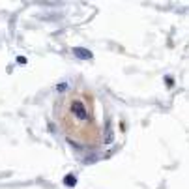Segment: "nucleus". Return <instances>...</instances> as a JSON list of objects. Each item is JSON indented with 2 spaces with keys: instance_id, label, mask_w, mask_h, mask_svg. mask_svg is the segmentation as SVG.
Returning a JSON list of instances; mask_svg holds the SVG:
<instances>
[{
  "instance_id": "obj_1",
  "label": "nucleus",
  "mask_w": 189,
  "mask_h": 189,
  "mask_svg": "<svg viewBox=\"0 0 189 189\" xmlns=\"http://www.w3.org/2000/svg\"><path fill=\"white\" fill-rule=\"evenodd\" d=\"M56 116L64 133L71 140H77L82 146L98 140L99 127L94 114V101L86 94L69 92L62 99L60 112Z\"/></svg>"
},
{
  "instance_id": "obj_2",
  "label": "nucleus",
  "mask_w": 189,
  "mask_h": 189,
  "mask_svg": "<svg viewBox=\"0 0 189 189\" xmlns=\"http://www.w3.org/2000/svg\"><path fill=\"white\" fill-rule=\"evenodd\" d=\"M73 54L81 60H92V51L82 49V47H73Z\"/></svg>"
},
{
  "instance_id": "obj_3",
  "label": "nucleus",
  "mask_w": 189,
  "mask_h": 189,
  "mask_svg": "<svg viewBox=\"0 0 189 189\" xmlns=\"http://www.w3.org/2000/svg\"><path fill=\"white\" fill-rule=\"evenodd\" d=\"M64 183H66V185H69V187H73V185L77 183V178H75L73 174H69V176H66V180H64Z\"/></svg>"
},
{
  "instance_id": "obj_4",
  "label": "nucleus",
  "mask_w": 189,
  "mask_h": 189,
  "mask_svg": "<svg viewBox=\"0 0 189 189\" xmlns=\"http://www.w3.org/2000/svg\"><path fill=\"white\" fill-rule=\"evenodd\" d=\"M66 88H67V82H62V84H58V86H56V90H58V92H64Z\"/></svg>"
}]
</instances>
